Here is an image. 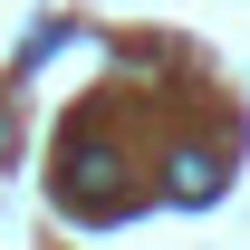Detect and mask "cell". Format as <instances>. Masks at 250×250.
<instances>
[{
  "label": "cell",
  "mask_w": 250,
  "mask_h": 250,
  "mask_svg": "<svg viewBox=\"0 0 250 250\" xmlns=\"http://www.w3.org/2000/svg\"><path fill=\"white\" fill-rule=\"evenodd\" d=\"M212 192H221V164L212 154H183V164H173V202H212Z\"/></svg>",
  "instance_id": "1"
}]
</instances>
